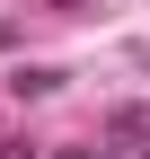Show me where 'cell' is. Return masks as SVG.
Wrapping results in <instances>:
<instances>
[{"label": "cell", "mask_w": 150, "mask_h": 159, "mask_svg": "<svg viewBox=\"0 0 150 159\" xmlns=\"http://www.w3.org/2000/svg\"><path fill=\"white\" fill-rule=\"evenodd\" d=\"M9 89H18V97H53V89H62V71H9Z\"/></svg>", "instance_id": "obj_1"}, {"label": "cell", "mask_w": 150, "mask_h": 159, "mask_svg": "<svg viewBox=\"0 0 150 159\" xmlns=\"http://www.w3.org/2000/svg\"><path fill=\"white\" fill-rule=\"evenodd\" d=\"M0 159H35V150H27V142H0Z\"/></svg>", "instance_id": "obj_2"}]
</instances>
